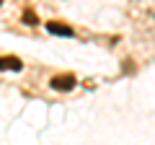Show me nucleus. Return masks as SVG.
I'll list each match as a JSON object with an SVG mask.
<instances>
[{
  "label": "nucleus",
  "instance_id": "20e7f679",
  "mask_svg": "<svg viewBox=\"0 0 155 145\" xmlns=\"http://www.w3.org/2000/svg\"><path fill=\"white\" fill-rule=\"evenodd\" d=\"M23 21H26L28 26H36V23H39V21H36V13H34L31 8H28V11H23Z\"/></svg>",
  "mask_w": 155,
  "mask_h": 145
},
{
  "label": "nucleus",
  "instance_id": "f257e3e1",
  "mask_svg": "<svg viewBox=\"0 0 155 145\" xmlns=\"http://www.w3.org/2000/svg\"><path fill=\"white\" fill-rule=\"evenodd\" d=\"M49 86L54 91H72L75 88V75H57V78H52Z\"/></svg>",
  "mask_w": 155,
  "mask_h": 145
},
{
  "label": "nucleus",
  "instance_id": "7ed1b4c3",
  "mask_svg": "<svg viewBox=\"0 0 155 145\" xmlns=\"http://www.w3.org/2000/svg\"><path fill=\"white\" fill-rule=\"evenodd\" d=\"M47 31H49V34H57V36H72V34H75L70 26H62V23H57V21L47 23Z\"/></svg>",
  "mask_w": 155,
  "mask_h": 145
},
{
  "label": "nucleus",
  "instance_id": "f03ea898",
  "mask_svg": "<svg viewBox=\"0 0 155 145\" xmlns=\"http://www.w3.org/2000/svg\"><path fill=\"white\" fill-rule=\"evenodd\" d=\"M23 67V62L18 60V57H13V55H8V57H0V70H21Z\"/></svg>",
  "mask_w": 155,
  "mask_h": 145
}]
</instances>
